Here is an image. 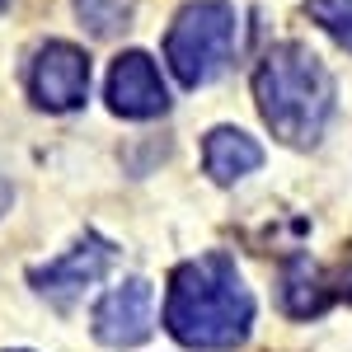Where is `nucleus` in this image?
<instances>
[{"label": "nucleus", "mask_w": 352, "mask_h": 352, "mask_svg": "<svg viewBox=\"0 0 352 352\" xmlns=\"http://www.w3.org/2000/svg\"><path fill=\"white\" fill-rule=\"evenodd\" d=\"M249 324H254V296L226 254H202L174 268L164 296V329L184 348L226 352L249 338Z\"/></svg>", "instance_id": "f257e3e1"}, {"label": "nucleus", "mask_w": 352, "mask_h": 352, "mask_svg": "<svg viewBox=\"0 0 352 352\" xmlns=\"http://www.w3.org/2000/svg\"><path fill=\"white\" fill-rule=\"evenodd\" d=\"M254 99L258 113L287 146H315L333 113V76L305 43H282L272 47L258 71H254Z\"/></svg>", "instance_id": "f03ea898"}, {"label": "nucleus", "mask_w": 352, "mask_h": 352, "mask_svg": "<svg viewBox=\"0 0 352 352\" xmlns=\"http://www.w3.org/2000/svg\"><path fill=\"white\" fill-rule=\"evenodd\" d=\"M230 52H235V5L197 0V5H184L174 14L169 38H164V61L188 89L217 80Z\"/></svg>", "instance_id": "7ed1b4c3"}, {"label": "nucleus", "mask_w": 352, "mask_h": 352, "mask_svg": "<svg viewBox=\"0 0 352 352\" xmlns=\"http://www.w3.org/2000/svg\"><path fill=\"white\" fill-rule=\"evenodd\" d=\"M28 94L47 113H71L89 94V56L76 43H47L28 66Z\"/></svg>", "instance_id": "20e7f679"}, {"label": "nucleus", "mask_w": 352, "mask_h": 352, "mask_svg": "<svg viewBox=\"0 0 352 352\" xmlns=\"http://www.w3.org/2000/svg\"><path fill=\"white\" fill-rule=\"evenodd\" d=\"M155 329V287L146 277H132L113 287L109 296L94 305V338L109 348H132Z\"/></svg>", "instance_id": "39448f33"}, {"label": "nucleus", "mask_w": 352, "mask_h": 352, "mask_svg": "<svg viewBox=\"0 0 352 352\" xmlns=\"http://www.w3.org/2000/svg\"><path fill=\"white\" fill-rule=\"evenodd\" d=\"M113 258H118V249L89 235V240H80L71 254L52 258L47 268H33V287L47 300H56V305H71L85 287H94V282L113 268Z\"/></svg>", "instance_id": "423d86ee"}, {"label": "nucleus", "mask_w": 352, "mask_h": 352, "mask_svg": "<svg viewBox=\"0 0 352 352\" xmlns=\"http://www.w3.org/2000/svg\"><path fill=\"white\" fill-rule=\"evenodd\" d=\"M109 109L122 118H160L169 109V89L160 66L146 52H122L109 71Z\"/></svg>", "instance_id": "0eeeda50"}, {"label": "nucleus", "mask_w": 352, "mask_h": 352, "mask_svg": "<svg viewBox=\"0 0 352 352\" xmlns=\"http://www.w3.org/2000/svg\"><path fill=\"white\" fill-rule=\"evenodd\" d=\"M202 164H207V174H212L217 184H235V179L254 174V169L263 164V146L249 132H240V127H217V132H207Z\"/></svg>", "instance_id": "6e6552de"}, {"label": "nucleus", "mask_w": 352, "mask_h": 352, "mask_svg": "<svg viewBox=\"0 0 352 352\" xmlns=\"http://www.w3.org/2000/svg\"><path fill=\"white\" fill-rule=\"evenodd\" d=\"M329 300H333V292L324 287L320 268H310L305 258L287 263V272H282V305H287V315L310 320V315H320V310H324Z\"/></svg>", "instance_id": "1a4fd4ad"}, {"label": "nucleus", "mask_w": 352, "mask_h": 352, "mask_svg": "<svg viewBox=\"0 0 352 352\" xmlns=\"http://www.w3.org/2000/svg\"><path fill=\"white\" fill-rule=\"evenodd\" d=\"M76 14L85 19V28H89V33L113 38V33H122V28L132 24L136 0H76Z\"/></svg>", "instance_id": "9d476101"}, {"label": "nucleus", "mask_w": 352, "mask_h": 352, "mask_svg": "<svg viewBox=\"0 0 352 352\" xmlns=\"http://www.w3.org/2000/svg\"><path fill=\"white\" fill-rule=\"evenodd\" d=\"M305 10H310V19L324 28L338 47L352 52V0H310Z\"/></svg>", "instance_id": "9b49d317"}, {"label": "nucleus", "mask_w": 352, "mask_h": 352, "mask_svg": "<svg viewBox=\"0 0 352 352\" xmlns=\"http://www.w3.org/2000/svg\"><path fill=\"white\" fill-rule=\"evenodd\" d=\"M343 287H348V296H352V272H348V282H343Z\"/></svg>", "instance_id": "f8f14e48"}, {"label": "nucleus", "mask_w": 352, "mask_h": 352, "mask_svg": "<svg viewBox=\"0 0 352 352\" xmlns=\"http://www.w3.org/2000/svg\"><path fill=\"white\" fill-rule=\"evenodd\" d=\"M0 10H5V0H0Z\"/></svg>", "instance_id": "ddd939ff"}]
</instances>
